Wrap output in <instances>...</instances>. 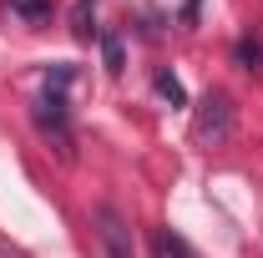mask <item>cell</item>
<instances>
[{
  "instance_id": "cell-8",
  "label": "cell",
  "mask_w": 263,
  "mask_h": 258,
  "mask_svg": "<svg viewBox=\"0 0 263 258\" xmlns=\"http://www.w3.org/2000/svg\"><path fill=\"white\" fill-rule=\"evenodd\" d=\"M101 56H106V71H111V76H122V71H127V51H122V35H101Z\"/></svg>"
},
{
  "instance_id": "cell-10",
  "label": "cell",
  "mask_w": 263,
  "mask_h": 258,
  "mask_svg": "<svg viewBox=\"0 0 263 258\" xmlns=\"http://www.w3.org/2000/svg\"><path fill=\"white\" fill-rule=\"evenodd\" d=\"M0 258H5V253H0Z\"/></svg>"
},
{
  "instance_id": "cell-2",
  "label": "cell",
  "mask_w": 263,
  "mask_h": 258,
  "mask_svg": "<svg viewBox=\"0 0 263 258\" xmlns=\"http://www.w3.org/2000/svg\"><path fill=\"white\" fill-rule=\"evenodd\" d=\"M197 142H228L233 137V97L228 91H208V97L197 101Z\"/></svg>"
},
{
  "instance_id": "cell-7",
  "label": "cell",
  "mask_w": 263,
  "mask_h": 258,
  "mask_svg": "<svg viewBox=\"0 0 263 258\" xmlns=\"http://www.w3.org/2000/svg\"><path fill=\"white\" fill-rule=\"evenodd\" d=\"M152 91H157L162 101H172V106H182V101H187V91H182V81H177L172 71H157V76H152Z\"/></svg>"
},
{
  "instance_id": "cell-1",
  "label": "cell",
  "mask_w": 263,
  "mask_h": 258,
  "mask_svg": "<svg viewBox=\"0 0 263 258\" xmlns=\"http://www.w3.org/2000/svg\"><path fill=\"white\" fill-rule=\"evenodd\" d=\"M91 223H97V243L106 258H137V238H132V223L111 208V202H101L97 213H91Z\"/></svg>"
},
{
  "instance_id": "cell-9",
  "label": "cell",
  "mask_w": 263,
  "mask_h": 258,
  "mask_svg": "<svg viewBox=\"0 0 263 258\" xmlns=\"http://www.w3.org/2000/svg\"><path fill=\"white\" fill-rule=\"evenodd\" d=\"M152 258H193V253H187V243H182V238L157 233V238H152Z\"/></svg>"
},
{
  "instance_id": "cell-4",
  "label": "cell",
  "mask_w": 263,
  "mask_h": 258,
  "mask_svg": "<svg viewBox=\"0 0 263 258\" xmlns=\"http://www.w3.org/2000/svg\"><path fill=\"white\" fill-rule=\"evenodd\" d=\"M233 56H238V66H243V71H253V76H263V41H258V35H238Z\"/></svg>"
},
{
  "instance_id": "cell-3",
  "label": "cell",
  "mask_w": 263,
  "mask_h": 258,
  "mask_svg": "<svg viewBox=\"0 0 263 258\" xmlns=\"http://www.w3.org/2000/svg\"><path fill=\"white\" fill-rule=\"evenodd\" d=\"M35 127H41V137H51V142L61 147V157H71V117H66V91H51V86H46V97L35 101Z\"/></svg>"
},
{
  "instance_id": "cell-5",
  "label": "cell",
  "mask_w": 263,
  "mask_h": 258,
  "mask_svg": "<svg viewBox=\"0 0 263 258\" xmlns=\"http://www.w3.org/2000/svg\"><path fill=\"white\" fill-rule=\"evenodd\" d=\"M71 35H76V41H91V35H97V5H91V0H76V5H71Z\"/></svg>"
},
{
  "instance_id": "cell-6",
  "label": "cell",
  "mask_w": 263,
  "mask_h": 258,
  "mask_svg": "<svg viewBox=\"0 0 263 258\" xmlns=\"http://www.w3.org/2000/svg\"><path fill=\"white\" fill-rule=\"evenodd\" d=\"M5 5H10V15L41 26V21H51V5H56V0H5Z\"/></svg>"
}]
</instances>
